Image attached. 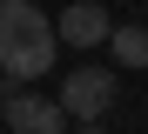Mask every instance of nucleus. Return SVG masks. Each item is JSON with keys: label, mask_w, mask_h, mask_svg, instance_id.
<instances>
[{"label": "nucleus", "mask_w": 148, "mask_h": 134, "mask_svg": "<svg viewBox=\"0 0 148 134\" xmlns=\"http://www.w3.org/2000/svg\"><path fill=\"white\" fill-rule=\"evenodd\" d=\"M0 121H7L14 134H67V107L61 101H40V94H14Z\"/></svg>", "instance_id": "4"}, {"label": "nucleus", "mask_w": 148, "mask_h": 134, "mask_svg": "<svg viewBox=\"0 0 148 134\" xmlns=\"http://www.w3.org/2000/svg\"><path fill=\"white\" fill-rule=\"evenodd\" d=\"M74 134H108V127H101V121H81V127H74Z\"/></svg>", "instance_id": "6"}, {"label": "nucleus", "mask_w": 148, "mask_h": 134, "mask_svg": "<svg viewBox=\"0 0 148 134\" xmlns=\"http://www.w3.org/2000/svg\"><path fill=\"white\" fill-rule=\"evenodd\" d=\"M114 94H121V74L114 67H67V80H61V107L74 121H101L114 107Z\"/></svg>", "instance_id": "2"}, {"label": "nucleus", "mask_w": 148, "mask_h": 134, "mask_svg": "<svg viewBox=\"0 0 148 134\" xmlns=\"http://www.w3.org/2000/svg\"><path fill=\"white\" fill-rule=\"evenodd\" d=\"M108 34H114V20H108L101 0H74V7H61V20H54V40H61V47H74V54L108 47Z\"/></svg>", "instance_id": "3"}, {"label": "nucleus", "mask_w": 148, "mask_h": 134, "mask_svg": "<svg viewBox=\"0 0 148 134\" xmlns=\"http://www.w3.org/2000/svg\"><path fill=\"white\" fill-rule=\"evenodd\" d=\"M54 20H47L34 0H0V74L7 80H40L54 67Z\"/></svg>", "instance_id": "1"}, {"label": "nucleus", "mask_w": 148, "mask_h": 134, "mask_svg": "<svg viewBox=\"0 0 148 134\" xmlns=\"http://www.w3.org/2000/svg\"><path fill=\"white\" fill-rule=\"evenodd\" d=\"M108 54H114V67H148V27H114Z\"/></svg>", "instance_id": "5"}]
</instances>
